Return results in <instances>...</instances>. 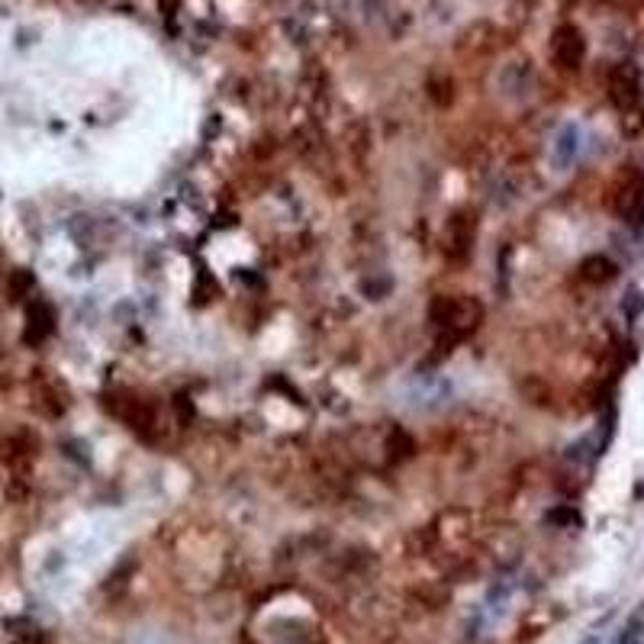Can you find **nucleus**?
Masks as SVG:
<instances>
[{
    "label": "nucleus",
    "instance_id": "nucleus-1",
    "mask_svg": "<svg viewBox=\"0 0 644 644\" xmlns=\"http://www.w3.org/2000/svg\"><path fill=\"white\" fill-rule=\"evenodd\" d=\"M573 152H577V129L567 126L564 136H560V142H558V162H570Z\"/></svg>",
    "mask_w": 644,
    "mask_h": 644
}]
</instances>
